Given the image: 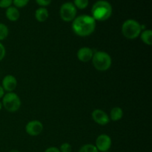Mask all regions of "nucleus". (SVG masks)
<instances>
[{
    "mask_svg": "<svg viewBox=\"0 0 152 152\" xmlns=\"http://www.w3.org/2000/svg\"><path fill=\"white\" fill-rule=\"evenodd\" d=\"M96 20L90 15H80L73 20V31L76 35L81 37H86L94 32L96 29Z\"/></svg>",
    "mask_w": 152,
    "mask_h": 152,
    "instance_id": "obj_1",
    "label": "nucleus"
},
{
    "mask_svg": "<svg viewBox=\"0 0 152 152\" xmlns=\"http://www.w3.org/2000/svg\"><path fill=\"white\" fill-rule=\"evenodd\" d=\"M113 13L112 5L106 0H98L91 7V16L99 22H104L109 19Z\"/></svg>",
    "mask_w": 152,
    "mask_h": 152,
    "instance_id": "obj_2",
    "label": "nucleus"
},
{
    "mask_svg": "<svg viewBox=\"0 0 152 152\" xmlns=\"http://www.w3.org/2000/svg\"><path fill=\"white\" fill-rule=\"evenodd\" d=\"M122 34L129 39H134L140 35L142 32L141 24L134 19H127L122 25Z\"/></svg>",
    "mask_w": 152,
    "mask_h": 152,
    "instance_id": "obj_3",
    "label": "nucleus"
},
{
    "mask_svg": "<svg viewBox=\"0 0 152 152\" xmlns=\"http://www.w3.org/2000/svg\"><path fill=\"white\" fill-rule=\"evenodd\" d=\"M91 60L95 69L99 71H107L111 68L112 64L111 56L105 51H96L94 53Z\"/></svg>",
    "mask_w": 152,
    "mask_h": 152,
    "instance_id": "obj_4",
    "label": "nucleus"
},
{
    "mask_svg": "<svg viewBox=\"0 0 152 152\" xmlns=\"http://www.w3.org/2000/svg\"><path fill=\"white\" fill-rule=\"evenodd\" d=\"M3 107L8 112L13 113L17 111L21 107V99L19 96L13 92L4 94L1 101Z\"/></svg>",
    "mask_w": 152,
    "mask_h": 152,
    "instance_id": "obj_5",
    "label": "nucleus"
},
{
    "mask_svg": "<svg viewBox=\"0 0 152 152\" xmlns=\"http://www.w3.org/2000/svg\"><path fill=\"white\" fill-rule=\"evenodd\" d=\"M77 9L71 1H67L61 5L59 9V15L64 22H73L77 17Z\"/></svg>",
    "mask_w": 152,
    "mask_h": 152,
    "instance_id": "obj_6",
    "label": "nucleus"
},
{
    "mask_svg": "<svg viewBox=\"0 0 152 152\" xmlns=\"http://www.w3.org/2000/svg\"><path fill=\"white\" fill-rule=\"evenodd\" d=\"M111 144H112L111 138L108 134H102L97 137L94 145L97 148L98 151L104 152L108 151L111 148Z\"/></svg>",
    "mask_w": 152,
    "mask_h": 152,
    "instance_id": "obj_7",
    "label": "nucleus"
},
{
    "mask_svg": "<svg viewBox=\"0 0 152 152\" xmlns=\"http://www.w3.org/2000/svg\"><path fill=\"white\" fill-rule=\"evenodd\" d=\"M43 124L39 120H32L25 126V132L28 135L32 137L38 136L42 132Z\"/></svg>",
    "mask_w": 152,
    "mask_h": 152,
    "instance_id": "obj_8",
    "label": "nucleus"
},
{
    "mask_svg": "<svg viewBox=\"0 0 152 152\" xmlns=\"http://www.w3.org/2000/svg\"><path fill=\"white\" fill-rule=\"evenodd\" d=\"M94 121L100 126H106L110 122V117L106 113L101 109H95L91 114Z\"/></svg>",
    "mask_w": 152,
    "mask_h": 152,
    "instance_id": "obj_9",
    "label": "nucleus"
},
{
    "mask_svg": "<svg viewBox=\"0 0 152 152\" xmlns=\"http://www.w3.org/2000/svg\"><path fill=\"white\" fill-rule=\"evenodd\" d=\"M16 86H17V80L13 75L8 74L3 78L1 87L3 88L4 91H7V93L13 92L16 88Z\"/></svg>",
    "mask_w": 152,
    "mask_h": 152,
    "instance_id": "obj_10",
    "label": "nucleus"
},
{
    "mask_svg": "<svg viewBox=\"0 0 152 152\" xmlns=\"http://www.w3.org/2000/svg\"><path fill=\"white\" fill-rule=\"evenodd\" d=\"M94 55V50L88 47H83L77 51V58L83 62H87L91 60Z\"/></svg>",
    "mask_w": 152,
    "mask_h": 152,
    "instance_id": "obj_11",
    "label": "nucleus"
},
{
    "mask_svg": "<svg viewBox=\"0 0 152 152\" xmlns=\"http://www.w3.org/2000/svg\"><path fill=\"white\" fill-rule=\"evenodd\" d=\"M5 16L6 18L10 22H16L20 17V12L17 7L14 6H10L6 9Z\"/></svg>",
    "mask_w": 152,
    "mask_h": 152,
    "instance_id": "obj_12",
    "label": "nucleus"
},
{
    "mask_svg": "<svg viewBox=\"0 0 152 152\" xmlns=\"http://www.w3.org/2000/svg\"><path fill=\"white\" fill-rule=\"evenodd\" d=\"M34 16H35V19L39 22H44L49 17L48 10L46 7H39L38 9L36 10Z\"/></svg>",
    "mask_w": 152,
    "mask_h": 152,
    "instance_id": "obj_13",
    "label": "nucleus"
},
{
    "mask_svg": "<svg viewBox=\"0 0 152 152\" xmlns=\"http://www.w3.org/2000/svg\"><path fill=\"white\" fill-rule=\"evenodd\" d=\"M123 117V111L120 107L116 106L114 107L111 110L110 112V120L112 121L116 122L119 121L121 120Z\"/></svg>",
    "mask_w": 152,
    "mask_h": 152,
    "instance_id": "obj_14",
    "label": "nucleus"
},
{
    "mask_svg": "<svg viewBox=\"0 0 152 152\" xmlns=\"http://www.w3.org/2000/svg\"><path fill=\"white\" fill-rule=\"evenodd\" d=\"M140 38L142 42L147 45H152V31L151 30H144L140 34Z\"/></svg>",
    "mask_w": 152,
    "mask_h": 152,
    "instance_id": "obj_15",
    "label": "nucleus"
},
{
    "mask_svg": "<svg viewBox=\"0 0 152 152\" xmlns=\"http://www.w3.org/2000/svg\"><path fill=\"white\" fill-rule=\"evenodd\" d=\"M9 34L8 28L4 23L0 22V42L5 39Z\"/></svg>",
    "mask_w": 152,
    "mask_h": 152,
    "instance_id": "obj_16",
    "label": "nucleus"
},
{
    "mask_svg": "<svg viewBox=\"0 0 152 152\" xmlns=\"http://www.w3.org/2000/svg\"><path fill=\"white\" fill-rule=\"evenodd\" d=\"M73 4H74L77 9L84 10L88 6L89 1L88 0H74Z\"/></svg>",
    "mask_w": 152,
    "mask_h": 152,
    "instance_id": "obj_17",
    "label": "nucleus"
},
{
    "mask_svg": "<svg viewBox=\"0 0 152 152\" xmlns=\"http://www.w3.org/2000/svg\"><path fill=\"white\" fill-rule=\"evenodd\" d=\"M79 152H99V151L93 144H86L80 148Z\"/></svg>",
    "mask_w": 152,
    "mask_h": 152,
    "instance_id": "obj_18",
    "label": "nucleus"
},
{
    "mask_svg": "<svg viewBox=\"0 0 152 152\" xmlns=\"http://www.w3.org/2000/svg\"><path fill=\"white\" fill-rule=\"evenodd\" d=\"M30 0H13V4L17 8H22L29 3Z\"/></svg>",
    "mask_w": 152,
    "mask_h": 152,
    "instance_id": "obj_19",
    "label": "nucleus"
},
{
    "mask_svg": "<svg viewBox=\"0 0 152 152\" xmlns=\"http://www.w3.org/2000/svg\"><path fill=\"white\" fill-rule=\"evenodd\" d=\"M59 149L60 152H71L72 148L68 142H64L60 145V148Z\"/></svg>",
    "mask_w": 152,
    "mask_h": 152,
    "instance_id": "obj_20",
    "label": "nucleus"
},
{
    "mask_svg": "<svg viewBox=\"0 0 152 152\" xmlns=\"http://www.w3.org/2000/svg\"><path fill=\"white\" fill-rule=\"evenodd\" d=\"M13 4V0H0V8L9 7Z\"/></svg>",
    "mask_w": 152,
    "mask_h": 152,
    "instance_id": "obj_21",
    "label": "nucleus"
},
{
    "mask_svg": "<svg viewBox=\"0 0 152 152\" xmlns=\"http://www.w3.org/2000/svg\"><path fill=\"white\" fill-rule=\"evenodd\" d=\"M37 4L38 5H39L40 7H45L47 6L50 5V4L51 3L52 0H35Z\"/></svg>",
    "mask_w": 152,
    "mask_h": 152,
    "instance_id": "obj_22",
    "label": "nucleus"
},
{
    "mask_svg": "<svg viewBox=\"0 0 152 152\" xmlns=\"http://www.w3.org/2000/svg\"><path fill=\"white\" fill-rule=\"evenodd\" d=\"M6 54V49L4 45L0 42V62L4 58Z\"/></svg>",
    "mask_w": 152,
    "mask_h": 152,
    "instance_id": "obj_23",
    "label": "nucleus"
},
{
    "mask_svg": "<svg viewBox=\"0 0 152 152\" xmlns=\"http://www.w3.org/2000/svg\"><path fill=\"white\" fill-rule=\"evenodd\" d=\"M45 152H60V151H59V148H56V147L52 146V147H49V148H48L45 151Z\"/></svg>",
    "mask_w": 152,
    "mask_h": 152,
    "instance_id": "obj_24",
    "label": "nucleus"
},
{
    "mask_svg": "<svg viewBox=\"0 0 152 152\" xmlns=\"http://www.w3.org/2000/svg\"><path fill=\"white\" fill-rule=\"evenodd\" d=\"M4 95V89H3V88L1 87V86H0V99H2Z\"/></svg>",
    "mask_w": 152,
    "mask_h": 152,
    "instance_id": "obj_25",
    "label": "nucleus"
},
{
    "mask_svg": "<svg viewBox=\"0 0 152 152\" xmlns=\"http://www.w3.org/2000/svg\"><path fill=\"white\" fill-rule=\"evenodd\" d=\"M3 108V105H2V103H1V102L0 101V111L1 110V108Z\"/></svg>",
    "mask_w": 152,
    "mask_h": 152,
    "instance_id": "obj_26",
    "label": "nucleus"
},
{
    "mask_svg": "<svg viewBox=\"0 0 152 152\" xmlns=\"http://www.w3.org/2000/svg\"><path fill=\"white\" fill-rule=\"evenodd\" d=\"M9 152H19V151H18V150H15V149H13V150H11V151H10Z\"/></svg>",
    "mask_w": 152,
    "mask_h": 152,
    "instance_id": "obj_27",
    "label": "nucleus"
},
{
    "mask_svg": "<svg viewBox=\"0 0 152 152\" xmlns=\"http://www.w3.org/2000/svg\"><path fill=\"white\" fill-rule=\"evenodd\" d=\"M104 152H110V151H104Z\"/></svg>",
    "mask_w": 152,
    "mask_h": 152,
    "instance_id": "obj_28",
    "label": "nucleus"
}]
</instances>
